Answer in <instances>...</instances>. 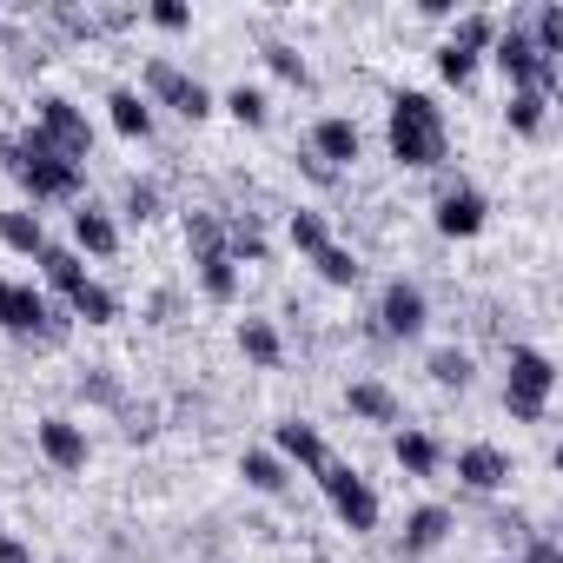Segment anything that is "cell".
<instances>
[{
	"label": "cell",
	"mask_w": 563,
	"mask_h": 563,
	"mask_svg": "<svg viewBox=\"0 0 563 563\" xmlns=\"http://www.w3.org/2000/svg\"><path fill=\"white\" fill-rule=\"evenodd\" d=\"M490 41H497L490 14H464V21H457V34H451V47H464V54H484Z\"/></svg>",
	"instance_id": "83f0119b"
},
{
	"label": "cell",
	"mask_w": 563,
	"mask_h": 563,
	"mask_svg": "<svg viewBox=\"0 0 563 563\" xmlns=\"http://www.w3.org/2000/svg\"><path fill=\"white\" fill-rule=\"evenodd\" d=\"M438 74H444V80H457V87H464V80H471V74H477V54H464V47H451V41H444V54H438Z\"/></svg>",
	"instance_id": "836d02e7"
},
{
	"label": "cell",
	"mask_w": 563,
	"mask_h": 563,
	"mask_svg": "<svg viewBox=\"0 0 563 563\" xmlns=\"http://www.w3.org/2000/svg\"><path fill=\"white\" fill-rule=\"evenodd\" d=\"M74 312H80L87 325H107V319H113L120 306H113V292H107V286H93V278H87V286L74 292Z\"/></svg>",
	"instance_id": "4316f807"
},
{
	"label": "cell",
	"mask_w": 563,
	"mask_h": 563,
	"mask_svg": "<svg viewBox=\"0 0 563 563\" xmlns=\"http://www.w3.org/2000/svg\"><path fill=\"white\" fill-rule=\"evenodd\" d=\"M74 239L93 252V258H107V252H120V225L107 219V212H93V206H80L74 212Z\"/></svg>",
	"instance_id": "5bb4252c"
},
{
	"label": "cell",
	"mask_w": 563,
	"mask_h": 563,
	"mask_svg": "<svg viewBox=\"0 0 563 563\" xmlns=\"http://www.w3.org/2000/svg\"><path fill=\"white\" fill-rule=\"evenodd\" d=\"M265 60H272V74H278V80H299V87H306V60H299L292 47H265Z\"/></svg>",
	"instance_id": "e575fe53"
},
{
	"label": "cell",
	"mask_w": 563,
	"mask_h": 563,
	"mask_svg": "<svg viewBox=\"0 0 563 563\" xmlns=\"http://www.w3.org/2000/svg\"><path fill=\"white\" fill-rule=\"evenodd\" d=\"M278 451L299 457L306 471H325V464H332V457H325V438H319L312 424H278Z\"/></svg>",
	"instance_id": "9a60e30c"
},
{
	"label": "cell",
	"mask_w": 563,
	"mask_h": 563,
	"mask_svg": "<svg viewBox=\"0 0 563 563\" xmlns=\"http://www.w3.org/2000/svg\"><path fill=\"white\" fill-rule=\"evenodd\" d=\"M490 47H497V67H504L510 80H517V93H543V100L556 93V60H543V54L530 47V34H523V27L497 34Z\"/></svg>",
	"instance_id": "3957f363"
},
{
	"label": "cell",
	"mask_w": 563,
	"mask_h": 563,
	"mask_svg": "<svg viewBox=\"0 0 563 563\" xmlns=\"http://www.w3.org/2000/svg\"><path fill=\"white\" fill-rule=\"evenodd\" d=\"M457 477H464L471 490H497V484L510 477V464H504V451H490V444H471V451H457Z\"/></svg>",
	"instance_id": "7c38bea8"
},
{
	"label": "cell",
	"mask_w": 563,
	"mask_h": 563,
	"mask_svg": "<svg viewBox=\"0 0 563 563\" xmlns=\"http://www.w3.org/2000/svg\"><path fill=\"white\" fill-rule=\"evenodd\" d=\"M126 212H133V219H153V212H159V192L133 179V186H126Z\"/></svg>",
	"instance_id": "d590c367"
},
{
	"label": "cell",
	"mask_w": 563,
	"mask_h": 563,
	"mask_svg": "<svg viewBox=\"0 0 563 563\" xmlns=\"http://www.w3.org/2000/svg\"><path fill=\"white\" fill-rule=\"evenodd\" d=\"M41 265H47V278H54V286H60L67 299H74V292L87 286V265H80V258H74L67 245H47V252H41Z\"/></svg>",
	"instance_id": "d6986e66"
},
{
	"label": "cell",
	"mask_w": 563,
	"mask_h": 563,
	"mask_svg": "<svg viewBox=\"0 0 563 563\" xmlns=\"http://www.w3.org/2000/svg\"><path fill=\"white\" fill-rule=\"evenodd\" d=\"M345 405H352L358 418H372V424H398V398H391L385 385H372V378H358V385L345 391Z\"/></svg>",
	"instance_id": "2e32d148"
},
{
	"label": "cell",
	"mask_w": 563,
	"mask_h": 563,
	"mask_svg": "<svg viewBox=\"0 0 563 563\" xmlns=\"http://www.w3.org/2000/svg\"><path fill=\"white\" fill-rule=\"evenodd\" d=\"M477 225H484V192L451 186V192L438 199V232H444V239H471Z\"/></svg>",
	"instance_id": "ba28073f"
},
{
	"label": "cell",
	"mask_w": 563,
	"mask_h": 563,
	"mask_svg": "<svg viewBox=\"0 0 563 563\" xmlns=\"http://www.w3.org/2000/svg\"><path fill=\"white\" fill-rule=\"evenodd\" d=\"M199 286H206V299H219V306L239 292V272H232L225 252H219V258H199Z\"/></svg>",
	"instance_id": "603a6c76"
},
{
	"label": "cell",
	"mask_w": 563,
	"mask_h": 563,
	"mask_svg": "<svg viewBox=\"0 0 563 563\" xmlns=\"http://www.w3.org/2000/svg\"><path fill=\"white\" fill-rule=\"evenodd\" d=\"M107 113H113V126H120L126 140H146V133H153V107H146L140 93H126V87L107 100Z\"/></svg>",
	"instance_id": "ac0fdd59"
},
{
	"label": "cell",
	"mask_w": 563,
	"mask_h": 563,
	"mask_svg": "<svg viewBox=\"0 0 563 563\" xmlns=\"http://www.w3.org/2000/svg\"><path fill=\"white\" fill-rule=\"evenodd\" d=\"M398 464H405L411 477H431V471H438V444H431L424 431H398Z\"/></svg>",
	"instance_id": "ffe728a7"
},
{
	"label": "cell",
	"mask_w": 563,
	"mask_h": 563,
	"mask_svg": "<svg viewBox=\"0 0 563 563\" xmlns=\"http://www.w3.org/2000/svg\"><path fill=\"white\" fill-rule=\"evenodd\" d=\"M0 563H34V550L21 537H0Z\"/></svg>",
	"instance_id": "f35d334b"
},
{
	"label": "cell",
	"mask_w": 563,
	"mask_h": 563,
	"mask_svg": "<svg viewBox=\"0 0 563 563\" xmlns=\"http://www.w3.org/2000/svg\"><path fill=\"white\" fill-rule=\"evenodd\" d=\"M312 153H319L332 173H339V166H352V159H358V126H352V120H339V113H332V120H319Z\"/></svg>",
	"instance_id": "8fae6325"
},
{
	"label": "cell",
	"mask_w": 563,
	"mask_h": 563,
	"mask_svg": "<svg viewBox=\"0 0 563 563\" xmlns=\"http://www.w3.org/2000/svg\"><path fill=\"white\" fill-rule=\"evenodd\" d=\"M312 265L325 272V286H358V272H365V265H358V258H352L345 245H325V252H319Z\"/></svg>",
	"instance_id": "484cf974"
},
{
	"label": "cell",
	"mask_w": 563,
	"mask_h": 563,
	"mask_svg": "<svg viewBox=\"0 0 563 563\" xmlns=\"http://www.w3.org/2000/svg\"><path fill=\"white\" fill-rule=\"evenodd\" d=\"M186 239H192L199 258H219V252H225V225H219L212 212H192V219H186Z\"/></svg>",
	"instance_id": "d4e9b609"
},
{
	"label": "cell",
	"mask_w": 563,
	"mask_h": 563,
	"mask_svg": "<svg viewBox=\"0 0 563 563\" xmlns=\"http://www.w3.org/2000/svg\"><path fill=\"white\" fill-rule=\"evenodd\" d=\"M550 385H556V365H550L543 352L517 345V352H510V385H504V411H510L517 424H537V418H543V398H550Z\"/></svg>",
	"instance_id": "7a4b0ae2"
},
{
	"label": "cell",
	"mask_w": 563,
	"mask_h": 563,
	"mask_svg": "<svg viewBox=\"0 0 563 563\" xmlns=\"http://www.w3.org/2000/svg\"><path fill=\"white\" fill-rule=\"evenodd\" d=\"M530 47L543 54V60H556L563 54V8L550 0V8H537V27H530Z\"/></svg>",
	"instance_id": "7402d4cb"
},
{
	"label": "cell",
	"mask_w": 563,
	"mask_h": 563,
	"mask_svg": "<svg viewBox=\"0 0 563 563\" xmlns=\"http://www.w3.org/2000/svg\"><path fill=\"white\" fill-rule=\"evenodd\" d=\"M41 451H47V464L80 471V464H87V431H80L74 418H47V424H41Z\"/></svg>",
	"instance_id": "30bf717a"
},
{
	"label": "cell",
	"mask_w": 563,
	"mask_h": 563,
	"mask_svg": "<svg viewBox=\"0 0 563 563\" xmlns=\"http://www.w3.org/2000/svg\"><path fill=\"white\" fill-rule=\"evenodd\" d=\"M451 537V510L444 504H424V510H411V523H405V556H424V550H438Z\"/></svg>",
	"instance_id": "4fadbf2b"
},
{
	"label": "cell",
	"mask_w": 563,
	"mask_h": 563,
	"mask_svg": "<svg viewBox=\"0 0 563 563\" xmlns=\"http://www.w3.org/2000/svg\"><path fill=\"white\" fill-rule=\"evenodd\" d=\"M146 93L166 100V107L186 113V120H206V113H212V93H206L192 74H179L173 60H146Z\"/></svg>",
	"instance_id": "5b68a950"
},
{
	"label": "cell",
	"mask_w": 563,
	"mask_h": 563,
	"mask_svg": "<svg viewBox=\"0 0 563 563\" xmlns=\"http://www.w3.org/2000/svg\"><path fill=\"white\" fill-rule=\"evenodd\" d=\"M319 484H325L332 510H339L352 530H372V523H378V490H372L358 471H345V464H325V471H319Z\"/></svg>",
	"instance_id": "277c9868"
},
{
	"label": "cell",
	"mask_w": 563,
	"mask_h": 563,
	"mask_svg": "<svg viewBox=\"0 0 563 563\" xmlns=\"http://www.w3.org/2000/svg\"><path fill=\"white\" fill-rule=\"evenodd\" d=\"M8 299H14V286H8V278H0V319H8Z\"/></svg>",
	"instance_id": "ab89813d"
},
{
	"label": "cell",
	"mask_w": 563,
	"mask_h": 563,
	"mask_svg": "<svg viewBox=\"0 0 563 563\" xmlns=\"http://www.w3.org/2000/svg\"><path fill=\"white\" fill-rule=\"evenodd\" d=\"M153 21H159V27H173V34H179V27H186V21H192V14H186V8H179V0H159V8H153Z\"/></svg>",
	"instance_id": "8d00e7d4"
},
{
	"label": "cell",
	"mask_w": 563,
	"mask_h": 563,
	"mask_svg": "<svg viewBox=\"0 0 563 563\" xmlns=\"http://www.w3.org/2000/svg\"><path fill=\"white\" fill-rule=\"evenodd\" d=\"M0 325H8V332H47V339H60L67 325L47 312V299L34 292V286H14V299H8V319H0Z\"/></svg>",
	"instance_id": "9c48e42d"
},
{
	"label": "cell",
	"mask_w": 563,
	"mask_h": 563,
	"mask_svg": "<svg viewBox=\"0 0 563 563\" xmlns=\"http://www.w3.org/2000/svg\"><path fill=\"white\" fill-rule=\"evenodd\" d=\"M239 345H245L252 365H278V332H272L265 319H245V325H239Z\"/></svg>",
	"instance_id": "cb8c5ba5"
},
{
	"label": "cell",
	"mask_w": 563,
	"mask_h": 563,
	"mask_svg": "<svg viewBox=\"0 0 563 563\" xmlns=\"http://www.w3.org/2000/svg\"><path fill=\"white\" fill-rule=\"evenodd\" d=\"M543 107H550L543 93H510V126L517 133H543Z\"/></svg>",
	"instance_id": "f546056e"
},
{
	"label": "cell",
	"mask_w": 563,
	"mask_h": 563,
	"mask_svg": "<svg viewBox=\"0 0 563 563\" xmlns=\"http://www.w3.org/2000/svg\"><path fill=\"white\" fill-rule=\"evenodd\" d=\"M378 325L391 332V339H418L424 332V292L418 286H385V299H378Z\"/></svg>",
	"instance_id": "52a82bcc"
},
{
	"label": "cell",
	"mask_w": 563,
	"mask_h": 563,
	"mask_svg": "<svg viewBox=\"0 0 563 563\" xmlns=\"http://www.w3.org/2000/svg\"><path fill=\"white\" fill-rule=\"evenodd\" d=\"M292 245L319 258V252L332 245V232H325V219H319V212H292Z\"/></svg>",
	"instance_id": "f1b7e54d"
},
{
	"label": "cell",
	"mask_w": 563,
	"mask_h": 563,
	"mask_svg": "<svg viewBox=\"0 0 563 563\" xmlns=\"http://www.w3.org/2000/svg\"><path fill=\"white\" fill-rule=\"evenodd\" d=\"M0 239H8L14 252H47V225H41V212H0Z\"/></svg>",
	"instance_id": "e0dca14e"
},
{
	"label": "cell",
	"mask_w": 563,
	"mask_h": 563,
	"mask_svg": "<svg viewBox=\"0 0 563 563\" xmlns=\"http://www.w3.org/2000/svg\"><path fill=\"white\" fill-rule=\"evenodd\" d=\"M391 159L405 166H438L444 159V113L424 93H398L391 100Z\"/></svg>",
	"instance_id": "6da1fadb"
},
{
	"label": "cell",
	"mask_w": 563,
	"mask_h": 563,
	"mask_svg": "<svg viewBox=\"0 0 563 563\" xmlns=\"http://www.w3.org/2000/svg\"><path fill=\"white\" fill-rule=\"evenodd\" d=\"M34 126H41V133L60 146V159H74V166L93 153V126H87V113H80L74 100H41V120H34Z\"/></svg>",
	"instance_id": "8992f818"
},
{
	"label": "cell",
	"mask_w": 563,
	"mask_h": 563,
	"mask_svg": "<svg viewBox=\"0 0 563 563\" xmlns=\"http://www.w3.org/2000/svg\"><path fill=\"white\" fill-rule=\"evenodd\" d=\"M523 563H563V550H556V543H550V537H537V543H530V550H523Z\"/></svg>",
	"instance_id": "74e56055"
},
{
	"label": "cell",
	"mask_w": 563,
	"mask_h": 563,
	"mask_svg": "<svg viewBox=\"0 0 563 563\" xmlns=\"http://www.w3.org/2000/svg\"><path fill=\"white\" fill-rule=\"evenodd\" d=\"M225 107H232V120H239V126H265V93L232 87V93H225Z\"/></svg>",
	"instance_id": "1f68e13d"
},
{
	"label": "cell",
	"mask_w": 563,
	"mask_h": 563,
	"mask_svg": "<svg viewBox=\"0 0 563 563\" xmlns=\"http://www.w3.org/2000/svg\"><path fill=\"white\" fill-rule=\"evenodd\" d=\"M431 378L464 391V385H471V358H464V352H431Z\"/></svg>",
	"instance_id": "d6a6232c"
},
{
	"label": "cell",
	"mask_w": 563,
	"mask_h": 563,
	"mask_svg": "<svg viewBox=\"0 0 563 563\" xmlns=\"http://www.w3.org/2000/svg\"><path fill=\"white\" fill-rule=\"evenodd\" d=\"M225 258H252V265L265 258V239H258V225H252V219H239V225L225 232Z\"/></svg>",
	"instance_id": "4dcf8cb0"
},
{
	"label": "cell",
	"mask_w": 563,
	"mask_h": 563,
	"mask_svg": "<svg viewBox=\"0 0 563 563\" xmlns=\"http://www.w3.org/2000/svg\"><path fill=\"white\" fill-rule=\"evenodd\" d=\"M239 477H245L252 490H286V464L265 457V451H245V457H239Z\"/></svg>",
	"instance_id": "44dd1931"
}]
</instances>
